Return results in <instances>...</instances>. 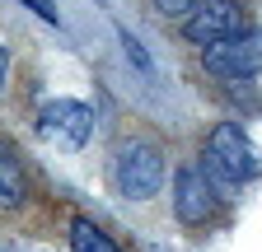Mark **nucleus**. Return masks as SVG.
I'll return each mask as SVG.
<instances>
[{"mask_svg": "<svg viewBox=\"0 0 262 252\" xmlns=\"http://www.w3.org/2000/svg\"><path fill=\"white\" fill-rule=\"evenodd\" d=\"M108 178L126 201H145L164 187V154L150 140H122L108 159Z\"/></svg>", "mask_w": 262, "mask_h": 252, "instance_id": "1", "label": "nucleus"}, {"mask_svg": "<svg viewBox=\"0 0 262 252\" xmlns=\"http://www.w3.org/2000/svg\"><path fill=\"white\" fill-rule=\"evenodd\" d=\"M202 70H211L215 80H253V75H262V28H244V33L206 47Z\"/></svg>", "mask_w": 262, "mask_h": 252, "instance_id": "2", "label": "nucleus"}, {"mask_svg": "<svg viewBox=\"0 0 262 252\" xmlns=\"http://www.w3.org/2000/svg\"><path fill=\"white\" fill-rule=\"evenodd\" d=\"M94 131V112L80 98H52L38 112V136L56 149H80Z\"/></svg>", "mask_w": 262, "mask_h": 252, "instance_id": "3", "label": "nucleus"}, {"mask_svg": "<svg viewBox=\"0 0 262 252\" xmlns=\"http://www.w3.org/2000/svg\"><path fill=\"white\" fill-rule=\"evenodd\" d=\"M234 33H244V10L234 0H196V10L183 23V38L196 42L202 52L225 42V38H234Z\"/></svg>", "mask_w": 262, "mask_h": 252, "instance_id": "4", "label": "nucleus"}, {"mask_svg": "<svg viewBox=\"0 0 262 252\" xmlns=\"http://www.w3.org/2000/svg\"><path fill=\"white\" fill-rule=\"evenodd\" d=\"M206 154H211V159L234 178V182H248V178L262 173V154L253 149V140L244 136V126H234V121H220L215 131H211Z\"/></svg>", "mask_w": 262, "mask_h": 252, "instance_id": "5", "label": "nucleus"}, {"mask_svg": "<svg viewBox=\"0 0 262 252\" xmlns=\"http://www.w3.org/2000/svg\"><path fill=\"white\" fill-rule=\"evenodd\" d=\"M173 210H178L183 224H206L211 210H215V192L206 187V178L196 173V164L183 168L178 182H173Z\"/></svg>", "mask_w": 262, "mask_h": 252, "instance_id": "6", "label": "nucleus"}, {"mask_svg": "<svg viewBox=\"0 0 262 252\" xmlns=\"http://www.w3.org/2000/svg\"><path fill=\"white\" fill-rule=\"evenodd\" d=\"M24 201V164L14 159V149L0 140V210H10Z\"/></svg>", "mask_w": 262, "mask_h": 252, "instance_id": "7", "label": "nucleus"}, {"mask_svg": "<svg viewBox=\"0 0 262 252\" xmlns=\"http://www.w3.org/2000/svg\"><path fill=\"white\" fill-rule=\"evenodd\" d=\"M71 252H122L94 219H75L71 224Z\"/></svg>", "mask_w": 262, "mask_h": 252, "instance_id": "8", "label": "nucleus"}, {"mask_svg": "<svg viewBox=\"0 0 262 252\" xmlns=\"http://www.w3.org/2000/svg\"><path fill=\"white\" fill-rule=\"evenodd\" d=\"M122 52H126L131 61H136V70H145V75L155 70V61H150V52H145V47H141L136 38H131V33H122Z\"/></svg>", "mask_w": 262, "mask_h": 252, "instance_id": "9", "label": "nucleus"}, {"mask_svg": "<svg viewBox=\"0 0 262 252\" xmlns=\"http://www.w3.org/2000/svg\"><path fill=\"white\" fill-rule=\"evenodd\" d=\"M155 10H159V14H169V19H178V14L196 10V0H155Z\"/></svg>", "mask_w": 262, "mask_h": 252, "instance_id": "10", "label": "nucleus"}, {"mask_svg": "<svg viewBox=\"0 0 262 252\" xmlns=\"http://www.w3.org/2000/svg\"><path fill=\"white\" fill-rule=\"evenodd\" d=\"M24 5H28L33 14H42L47 23H61V14H56V5H52V0H24Z\"/></svg>", "mask_w": 262, "mask_h": 252, "instance_id": "11", "label": "nucleus"}, {"mask_svg": "<svg viewBox=\"0 0 262 252\" xmlns=\"http://www.w3.org/2000/svg\"><path fill=\"white\" fill-rule=\"evenodd\" d=\"M5 70H10V56H5V47H0V84H5Z\"/></svg>", "mask_w": 262, "mask_h": 252, "instance_id": "12", "label": "nucleus"}]
</instances>
